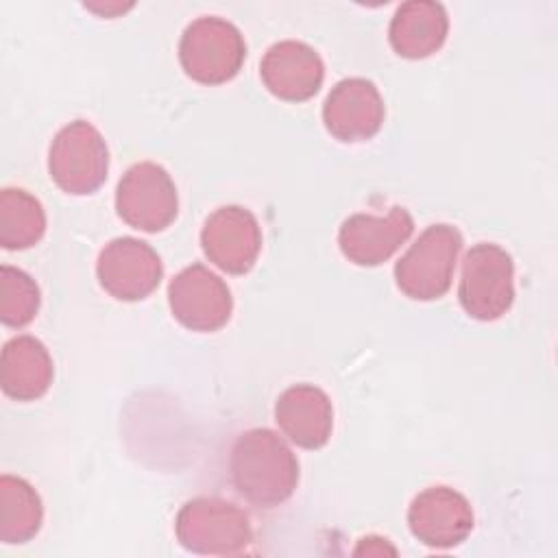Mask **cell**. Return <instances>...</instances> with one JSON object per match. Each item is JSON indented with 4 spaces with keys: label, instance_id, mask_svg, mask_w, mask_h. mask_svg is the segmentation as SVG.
<instances>
[{
    "label": "cell",
    "instance_id": "7c38bea8",
    "mask_svg": "<svg viewBox=\"0 0 558 558\" xmlns=\"http://www.w3.org/2000/svg\"><path fill=\"white\" fill-rule=\"evenodd\" d=\"M386 107L373 81L351 76L338 81L325 98L323 122L340 142H366L379 133Z\"/></svg>",
    "mask_w": 558,
    "mask_h": 558
},
{
    "label": "cell",
    "instance_id": "52a82bcc",
    "mask_svg": "<svg viewBox=\"0 0 558 558\" xmlns=\"http://www.w3.org/2000/svg\"><path fill=\"white\" fill-rule=\"evenodd\" d=\"M116 211L129 227L146 233L170 227L179 211V194L168 170L153 161L133 163L118 181Z\"/></svg>",
    "mask_w": 558,
    "mask_h": 558
},
{
    "label": "cell",
    "instance_id": "7a4b0ae2",
    "mask_svg": "<svg viewBox=\"0 0 558 558\" xmlns=\"http://www.w3.org/2000/svg\"><path fill=\"white\" fill-rule=\"evenodd\" d=\"M462 235L456 227L429 225L395 264L397 288L414 301H434L451 288Z\"/></svg>",
    "mask_w": 558,
    "mask_h": 558
},
{
    "label": "cell",
    "instance_id": "8992f818",
    "mask_svg": "<svg viewBox=\"0 0 558 558\" xmlns=\"http://www.w3.org/2000/svg\"><path fill=\"white\" fill-rule=\"evenodd\" d=\"M48 172L68 194L96 192L109 172V148L100 131L87 120L65 124L50 144Z\"/></svg>",
    "mask_w": 558,
    "mask_h": 558
},
{
    "label": "cell",
    "instance_id": "4fadbf2b",
    "mask_svg": "<svg viewBox=\"0 0 558 558\" xmlns=\"http://www.w3.org/2000/svg\"><path fill=\"white\" fill-rule=\"evenodd\" d=\"M414 231V220L405 207H390L386 216L353 214L338 231L342 255L355 266H379L390 259Z\"/></svg>",
    "mask_w": 558,
    "mask_h": 558
},
{
    "label": "cell",
    "instance_id": "9c48e42d",
    "mask_svg": "<svg viewBox=\"0 0 558 558\" xmlns=\"http://www.w3.org/2000/svg\"><path fill=\"white\" fill-rule=\"evenodd\" d=\"M96 275L107 294L118 301H142L157 290L163 266L157 251L137 238L107 242L96 262Z\"/></svg>",
    "mask_w": 558,
    "mask_h": 558
},
{
    "label": "cell",
    "instance_id": "ac0fdd59",
    "mask_svg": "<svg viewBox=\"0 0 558 558\" xmlns=\"http://www.w3.org/2000/svg\"><path fill=\"white\" fill-rule=\"evenodd\" d=\"M44 521V506L37 490L22 477H0V541L22 545L35 538Z\"/></svg>",
    "mask_w": 558,
    "mask_h": 558
},
{
    "label": "cell",
    "instance_id": "ba28073f",
    "mask_svg": "<svg viewBox=\"0 0 558 558\" xmlns=\"http://www.w3.org/2000/svg\"><path fill=\"white\" fill-rule=\"evenodd\" d=\"M172 316L192 331H218L233 312L229 286L203 264H192L168 283Z\"/></svg>",
    "mask_w": 558,
    "mask_h": 558
},
{
    "label": "cell",
    "instance_id": "8fae6325",
    "mask_svg": "<svg viewBox=\"0 0 558 558\" xmlns=\"http://www.w3.org/2000/svg\"><path fill=\"white\" fill-rule=\"evenodd\" d=\"M408 525L418 543L434 549H449L471 534L473 508L462 493L449 486H429L412 499Z\"/></svg>",
    "mask_w": 558,
    "mask_h": 558
},
{
    "label": "cell",
    "instance_id": "30bf717a",
    "mask_svg": "<svg viewBox=\"0 0 558 558\" xmlns=\"http://www.w3.org/2000/svg\"><path fill=\"white\" fill-rule=\"evenodd\" d=\"M205 257L229 275L248 272L262 251L257 218L240 205H225L211 211L201 231Z\"/></svg>",
    "mask_w": 558,
    "mask_h": 558
},
{
    "label": "cell",
    "instance_id": "6da1fadb",
    "mask_svg": "<svg viewBox=\"0 0 558 558\" xmlns=\"http://www.w3.org/2000/svg\"><path fill=\"white\" fill-rule=\"evenodd\" d=\"M231 482L240 497L257 508L288 501L299 484V460L288 442L266 427L242 432L229 458Z\"/></svg>",
    "mask_w": 558,
    "mask_h": 558
},
{
    "label": "cell",
    "instance_id": "e0dca14e",
    "mask_svg": "<svg viewBox=\"0 0 558 558\" xmlns=\"http://www.w3.org/2000/svg\"><path fill=\"white\" fill-rule=\"evenodd\" d=\"M449 17L440 2L410 0L403 2L388 28L392 50L403 59H425L447 39Z\"/></svg>",
    "mask_w": 558,
    "mask_h": 558
},
{
    "label": "cell",
    "instance_id": "277c9868",
    "mask_svg": "<svg viewBox=\"0 0 558 558\" xmlns=\"http://www.w3.org/2000/svg\"><path fill=\"white\" fill-rule=\"evenodd\" d=\"M246 57V44L235 24L218 15L190 22L179 41V61L185 74L203 85L231 81Z\"/></svg>",
    "mask_w": 558,
    "mask_h": 558
},
{
    "label": "cell",
    "instance_id": "5b68a950",
    "mask_svg": "<svg viewBox=\"0 0 558 558\" xmlns=\"http://www.w3.org/2000/svg\"><path fill=\"white\" fill-rule=\"evenodd\" d=\"M462 310L475 320L501 318L514 301V264L506 248L493 242L471 246L458 283Z\"/></svg>",
    "mask_w": 558,
    "mask_h": 558
},
{
    "label": "cell",
    "instance_id": "5bb4252c",
    "mask_svg": "<svg viewBox=\"0 0 558 558\" xmlns=\"http://www.w3.org/2000/svg\"><path fill=\"white\" fill-rule=\"evenodd\" d=\"M259 76L266 89L279 100H310L323 85L325 65L320 54L296 39L272 44L259 63Z\"/></svg>",
    "mask_w": 558,
    "mask_h": 558
},
{
    "label": "cell",
    "instance_id": "d6986e66",
    "mask_svg": "<svg viewBox=\"0 0 558 558\" xmlns=\"http://www.w3.org/2000/svg\"><path fill=\"white\" fill-rule=\"evenodd\" d=\"M46 233V214L41 203L20 187L0 192V244L7 251L35 246Z\"/></svg>",
    "mask_w": 558,
    "mask_h": 558
},
{
    "label": "cell",
    "instance_id": "2e32d148",
    "mask_svg": "<svg viewBox=\"0 0 558 558\" xmlns=\"http://www.w3.org/2000/svg\"><path fill=\"white\" fill-rule=\"evenodd\" d=\"M54 366L48 349L33 336L11 338L0 355V384L15 401H35L52 384Z\"/></svg>",
    "mask_w": 558,
    "mask_h": 558
},
{
    "label": "cell",
    "instance_id": "ffe728a7",
    "mask_svg": "<svg viewBox=\"0 0 558 558\" xmlns=\"http://www.w3.org/2000/svg\"><path fill=\"white\" fill-rule=\"evenodd\" d=\"M41 294L35 279L13 266L0 268V320L7 327H24L39 312Z\"/></svg>",
    "mask_w": 558,
    "mask_h": 558
},
{
    "label": "cell",
    "instance_id": "9a60e30c",
    "mask_svg": "<svg viewBox=\"0 0 558 558\" xmlns=\"http://www.w3.org/2000/svg\"><path fill=\"white\" fill-rule=\"evenodd\" d=\"M281 434L301 449H320L333 429V408L325 390L312 384L286 388L275 403Z\"/></svg>",
    "mask_w": 558,
    "mask_h": 558
},
{
    "label": "cell",
    "instance_id": "3957f363",
    "mask_svg": "<svg viewBox=\"0 0 558 558\" xmlns=\"http://www.w3.org/2000/svg\"><path fill=\"white\" fill-rule=\"evenodd\" d=\"M174 532L187 551L203 556H233L253 541L246 512L220 497H196L183 504L174 519Z\"/></svg>",
    "mask_w": 558,
    "mask_h": 558
}]
</instances>
